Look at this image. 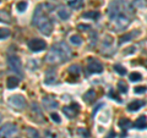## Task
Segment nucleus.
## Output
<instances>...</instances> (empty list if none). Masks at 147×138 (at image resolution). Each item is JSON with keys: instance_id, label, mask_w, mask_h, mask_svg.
I'll return each instance as SVG.
<instances>
[{"instance_id": "23", "label": "nucleus", "mask_w": 147, "mask_h": 138, "mask_svg": "<svg viewBox=\"0 0 147 138\" xmlns=\"http://www.w3.org/2000/svg\"><path fill=\"white\" fill-rule=\"evenodd\" d=\"M70 42L74 45H81L82 44V38L80 36H77V34H72L70 37Z\"/></svg>"}, {"instance_id": "32", "label": "nucleus", "mask_w": 147, "mask_h": 138, "mask_svg": "<svg viewBox=\"0 0 147 138\" xmlns=\"http://www.w3.org/2000/svg\"><path fill=\"white\" fill-rule=\"evenodd\" d=\"M50 117H52V120H53L55 123H60V122H61V119H60V116H59L58 114H55V113L50 114Z\"/></svg>"}, {"instance_id": "6", "label": "nucleus", "mask_w": 147, "mask_h": 138, "mask_svg": "<svg viewBox=\"0 0 147 138\" xmlns=\"http://www.w3.org/2000/svg\"><path fill=\"white\" fill-rule=\"evenodd\" d=\"M9 104L10 107L17 110H22L26 108V100L22 95H12L9 98Z\"/></svg>"}, {"instance_id": "17", "label": "nucleus", "mask_w": 147, "mask_h": 138, "mask_svg": "<svg viewBox=\"0 0 147 138\" xmlns=\"http://www.w3.org/2000/svg\"><path fill=\"white\" fill-rule=\"evenodd\" d=\"M18 83H20L18 78H16V77H9L7 81H6V87H7V89H13V88H16V87L18 86Z\"/></svg>"}, {"instance_id": "14", "label": "nucleus", "mask_w": 147, "mask_h": 138, "mask_svg": "<svg viewBox=\"0 0 147 138\" xmlns=\"http://www.w3.org/2000/svg\"><path fill=\"white\" fill-rule=\"evenodd\" d=\"M146 123H147V117L145 115H141V116H139V119L134 122V127L137 128V130H141V128H145Z\"/></svg>"}, {"instance_id": "16", "label": "nucleus", "mask_w": 147, "mask_h": 138, "mask_svg": "<svg viewBox=\"0 0 147 138\" xmlns=\"http://www.w3.org/2000/svg\"><path fill=\"white\" fill-rule=\"evenodd\" d=\"M69 6L74 10H80L84 7V0H69Z\"/></svg>"}, {"instance_id": "7", "label": "nucleus", "mask_w": 147, "mask_h": 138, "mask_svg": "<svg viewBox=\"0 0 147 138\" xmlns=\"http://www.w3.org/2000/svg\"><path fill=\"white\" fill-rule=\"evenodd\" d=\"M17 133V127L13 123H5L1 126V137L3 138H11Z\"/></svg>"}, {"instance_id": "1", "label": "nucleus", "mask_w": 147, "mask_h": 138, "mask_svg": "<svg viewBox=\"0 0 147 138\" xmlns=\"http://www.w3.org/2000/svg\"><path fill=\"white\" fill-rule=\"evenodd\" d=\"M71 56V50L65 42H59L53 45L52 49L48 52L45 60L49 64H60L63 61L69 60Z\"/></svg>"}, {"instance_id": "9", "label": "nucleus", "mask_w": 147, "mask_h": 138, "mask_svg": "<svg viewBox=\"0 0 147 138\" xmlns=\"http://www.w3.org/2000/svg\"><path fill=\"white\" fill-rule=\"evenodd\" d=\"M87 68L91 73H100L103 71V65L100 64L97 59L90 58L88 59V65H87Z\"/></svg>"}, {"instance_id": "21", "label": "nucleus", "mask_w": 147, "mask_h": 138, "mask_svg": "<svg viewBox=\"0 0 147 138\" xmlns=\"http://www.w3.org/2000/svg\"><path fill=\"white\" fill-rule=\"evenodd\" d=\"M58 15L61 20H67V18L70 17L71 12H70V10H67V9H65V7H60L58 10Z\"/></svg>"}, {"instance_id": "12", "label": "nucleus", "mask_w": 147, "mask_h": 138, "mask_svg": "<svg viewBox=\"0 0 147 138\" xmlns=\"http://www.w3.org/2000/svg\"><path fill=\"white\" fill-rule=\"evenodd\" d=\"M44 82L47 84H52V83H54V82H57V75H55L54 68H52V70H48L47 72H45V80H44Z\"/></svg>"}, {"instance_id": "4", "label": "nucleus", "mask_w": 147, "mask_h": 138, "mask_svg": "<svg viewBox=\"0 0 147 138\" xmlns=\"http://www.w3.org/2000/svg\"><path fill=\"white\" fill-rule=\"evenodd\" d=\"M7 65L11 68V71H13L18 75L20 77L24 76V70H22V62L20 60V58L15 56V55H11V56L7 58Z\"/></svg>"}, {"instance_id": "11", "label": "nucleus", "mask_w": 147, "mask_h": 138, "mask_svg": "<svg viewBox=\"0 0 147 138\" xmlns=\"http://www.w3.org/2000/svg\"><path fill=\"white\" fill-rule=\"evenodd\" d=\"M42 103H43L44 109H47V110H52V109L58 108V102L53 98V96H45V98H43Z\"/></svg>"}, {"instance_id": "37", "label": "nucleus", "mask_w": 147, "mask_h": 138, "mask_svg": "<svg viewBox=\"0 0 147 138\" xmlns=\"http://www.w3.org/2000/svg\"><path fill=\"white\" fill-rule=\"evenodd\" d=\"M1 21H3V22H5V21L9 22V21H10V20H9V16H7L4 11H1Z\"/></svg>"}, {"instance_id": "31", "label": "nucleus", "mask_w": 147, "mask_h": 138, "mask_svg": "<svg viewBox=\"0 0 147 138\" xmlns=\"http://www.w3.org/2000/svg\"><path fill=\"white\" fill-rule=\"evenodd\" d=\"M146 92H147V87H145V86L135 87V93L136 94H142V93H146Z\"/></svg>"}, {"instance_id": "13", "label": "nucleus", "mask_w": 147, "mask_h": 138, "mask_svg": "<svg viewBox=\"0 0 147 138\" xmlns=\"http://www.w3.org/2000/svg\"><path fill=\"white\" fill-rule=\"evenodd\" d=\"M144 105H145V102H142V100H135V102H132L127 105V110L129 111H137Z\"/></svg>"}, {"instance_id": "3", "label": "nucleus", "mask_w": 147, "mask_h": 138, "mask_svg": "<svg viewBox=\"0 0 147 138\" xmlns=\"http://www.w3.org/2000/svg\"><path fill=\"white\" fill-rule=\"evenodd\" d=\"M123 13H127V15H132V6L125 0H114V1L109 5L108 9V15L109 20L114 22V20Z\"/></svg>"}, {"instance_id": "38", "label": "nucleus", "mask_w": 147, "mask_h": 138, "mask_svg": "<svg viewBox=\"0 0 147 138\" xmlns=\"http://www.w3.org/2000/svg\"><path fill=\"white\" fill-rule=\"evenodd\" d=\"M105 138H115V132H114V131H110Z\"/></svg>"}, {"instance_id": "15", "label": "nucleus", "mask_w": 147, "mask_h": 138, "mask_svg": "<svg viewBox=\"0 0 147 138\" xmlns=\"http://www.w3.org/2000/svg\"><path fill=\"white\" fill-rule=\"evenodd\" d=\"M139 33H140L139 31H135V32H130V33H126V34L121 36L120 37V44L126 43V42H129V40H131L135 36H139Z\"/></svg>"}, {"instance_id": "10", "label": "nucleus", "mask_w": 147, "mask_h": 138, "mask_svg": "<svg viewBox=\"0 0 147 138\" xmlns=\"http://www.w3.org/2000/svg\"><path fill=\"white\" fill-rule=\"evenodd\" d=\"M63 113L69 119L76 117L77 114H79V105H77V104H72L71 107H64L63 108Z\"/></svg>"}, {"instance_id": "34", "label": "nucleus", "mask_w": 147, "mask_h": 138, "mask_svg": "<svg viewBox=\"0 0 147 138\" xmlns=\"http://www.w3.org/2000/svg\"><path fill=\"white\" fill-rule=\"evenodd\" d=\"M97 43V33H96V32H93V33H91V45L92 44H96Z\"/></svg>"}, {"instance_id": "2", "label": "nucleus", "mask_w": 147, "mask_h": 138, "mask_svg": "<svg viewBox=\"0 0 147 138\" xmlns=\"http://www.w3.org/2000/svg\"><path fill=\"white\" fill-rule=\"evenodd\" d=\"M42 5H38L33 13V25L37 26L40 31V33L44 36H50L53 31V23L47 16V13L42 10Z\"/></svg>"}, {"instance_id": "33", "label": "nucleus", "mask_w": 147, "mask_h": 138, "mask_svg": "<svg viewBox=\"0 0 147 138\" xmlns=\"http://www.w3.org/2000/svg\"><path fill=\"white\" fill-rule=\"evenodd\" d=\"M77 132H79L81 136H85V138H88V137H90V132L87 131L86 128H79V130H77Z\"/></svg>"}, {"instance_id": "30", "label": "nucleus", "mask_w": 147, "mask_h": 138, "mask_svg": "<svg viewBox=\"0 0 147 138\" xmlns=\"http://www.w3.org/2000/svg\"><path fill=\"white\" fill-rule=\"evenodd\" d=\"M10 36V31L6 28H1L0 29V39H6Z\"/></svg>"}, {"instance_id": "19", "label": "nucleus", "mask_w": 147, "mask_h": 138, "mask_svg": "<svg viewBox=\"0 0 147 138\" xmlns=\"http://www.w3.org/2000/svg\"><path fill=\"white\" fill-rule=\"evenodd\" d=\"M96 98V92L93 89H90L88 92H86L85 95H84V100L86 103H92Z\"/></svg>"}, {"instance_id": "18", "label": "nucleus", "mask_w": 147, "mask_h": 138, "mask_svg": "<svg viewBox=\"0 0 147 138\" xmlns=\"http://www.w3.org/2000/svg\"><path fill=\"white\" fill-rule=\"evenodd\" d=\"M119 127L121 128V130H129V128H130L131 126H132V122L129 120V119H125V117H123V119H120V120H119Z\"/></svg>"}, {"instance_id": "24", "label": "nucleus", "mask_w": 147, "mask_h": 138, "mask_svg": "<svg viewBox=\"0 0 147 138\" xmlns=\"http://www.w3.org/2000/svg\"><path fill=\"white\" fill-rule=\"evenodd\" d=\"M118 88H119V92H120V93L125 94L126 92H127V84H126V82L125 81H119L118 82Z\"/></svg>"}, {"instance_id": "36", "label": "nucleus", "mask_w": 147, "mask_h": 138, "mask_svg": "<svg viewBox=\"0 0 147 138\" xmlns=\"http://www.w3.org/2000/svg\"><path fill=\"white\" fill-rule=\"evenodd\" d=\"M109 96H110V98H112V99H115V100H118V102H120V99H119V96L115 94V92H114V90H110V92H109Z\"/></svg>"}, {"instance_id": "29", "label": "nucleus", "mask_w": 147, "mask_h": 138, "mask_svg": "<svg viewBox=\"0 0 147 138\" xmlns=\"http://www.w3.org/2000/svg\"><path fill=\"white\" fill-rule=\"evenodd\" d=\"M80 67L77 66V65H72V66H70L69 67V72L71 73V75H79L80 73Z\"/></svg>"}, {"instance_id": "28", "label": "nucleus", "mask_w": 147, "mask_h": 138, "mask_svg": "<svg viewBox=\"0 0 147 138\" xmlns=\"http://www.w3.org/2000/svg\"><path fill=\"white\" fill-rule=\"evenodd\" d=\"M16 7H17V10L20 11V12H24V11H26V9H27V3H26V1H20V3H17Z\"/></svg>"}, {"instance_id": "20", "label": "nucleus", "mask_w": 147, "mask_h": 138, "mask_svg": "<svg viewBox=\"0 0 147 138\" xmlns=\"http://www.w3.org/2000/svg\"><path fill=\"white\" fill-rule=\"evenodd\" d=\"M100 13L98 11H87L82 15V18H91V20H98Z\"/></svg>"}, {"instance_id": "22", "label": "nucleus", "mask_w": 147, "mask_h": 138, "mask_svg": "<svg viewBox=\"0 0 147 138\" xmlns=\"http://www.w3.org/2000/svg\"><path fill=\"white\" fill-rule=\"evenodd\" d=\"M26 133H27V137L28 138H40L39 137V133L37 130H34V128H27L26 130Z\"/></svg>"}, {"instance_id": "27", "label": "nucleus", "mask_w": 147, "mask_h": 138, "mask_svg": "<svg viewBox=\"0 0 147 138\" xmlns=\"http://www.w3.org/2000/svg\"><path fill=\"white\" fill-rule=\"evenodd\" d=\"M141 78H142V76H141V73H139V72H132L130 75V81L131 82H137V81H140Z\"/></svg>"}, {"instance_id": "26", "label": "nucleus", "mask_w": 147, "mask_h": 138, "mask_svg": "<svg viewBox=\"0 0 147 138\" xmlns=\"http://www.w3.org/2000/svg\"><path fill=\"white\" fill-rule=\"evenodd\" d=\"M114 70H115L120 76H125L126 75V68L124 66H121V65H119V64H117V65L114 66Z\"/></svg>"}, {"instance_id": "25", "label": "nucleus", "mask_w": 147, "mask_h": 138, "mask_svg": "<svg viewBox=\"0 0 147 138\" xmlns=\"http://www.w3.org/2000/svg\"><path fill=\"white\" fill-rule=\"evenodd\" d=\"M147 4V0H132V5L137 9H141V7H145Z\"/></svg>"}, {"instance_id": "35", "label": "nucleus", "mask_w": 147, "mask_h": 138, "mask_svg": "<svg viewBox=\"0 0 147 138\" xmlns=\"http://www.w3.org/2000/svg\"><path fill=\"white\" fill-rule=\"evenodd\" d=\"M77 28H79L80 31H87V29H91V26L90 25H79Z\"/></svg>"}, {"instance_id": "39", "label": "nucleus", "mask_w": 147, "mask_h": 138, "mask_svg": "<svg viewBox=\"0 0 147 138\" xmlns=\"http://www.w3.org/2000/svg\"><path fill=\"white\" fill-rule=\"evenodd\" d=\"M100 107H103V104H102V103H100V104H98L97 107H96V109L93 110V114H92V115H94V114H96V111H97V110H99V108H100Z\"/></svg>"}, {"instance_id": "5", "label": "nucleus", "mask_w": 147, "mask_h": 138, "mask_svg": "<svg viewBox=\"0 0 147 138\" xmlns=\"http://www.w3.org/2000/svg\"><path fill=\"white\" fill-rule=\"evenodd\" d=\"M100 53L104 55H110L114 53V38L112 36H105L102 42V49Z\"/></svg>"}, {"instance_id": "8", "label": "nucleus", "mask_w": 147, "mask_h": 138, "mask_svg": "<svg viewBox=\"0 0 147 138\" xmlns=\"http://www.w3.org/2000/svg\"><path fill=\"white\" fill-rule=\"evenodd\" d=\"M28 48L32 50V52H40L47 48V43L44 42L43 39H38V38H34V39H31L28 42Z\"/></svg>"}]
</instances>
